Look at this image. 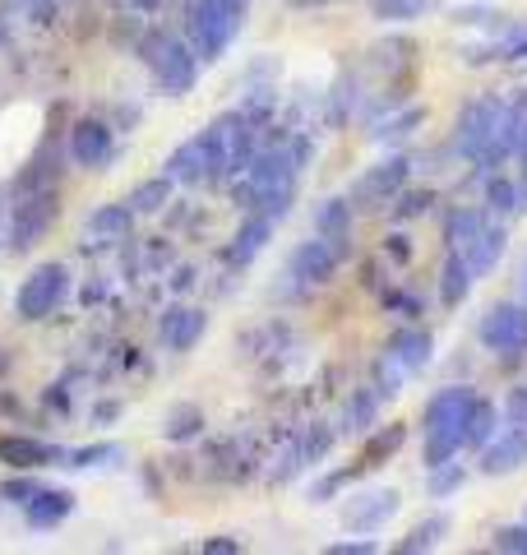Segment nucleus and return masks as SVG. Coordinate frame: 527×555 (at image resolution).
<instances>
[{
    "label": "nucleus",
    "mask_w": 527,
    "mask_h": 555,
    "mask_svg": "<svg viewBox=\"0 0 527 555\" xmlns=\"http://www.w3.org/2000/svg\"><path fill=\"white\" fill-rule=\"evenodd\" d=\"M490 551H509V555H527V518L523 524H504L490 532Z\"/></svg>",
    "instance_id": "42"
},
{
    "label": "nucleus",
    "mask_w": 527,
    "mask_h": 555,
    "mask_svg": "<svg viewBox=\"0 0 527 555\" xmlns=\"http://www.w3.org/2000/svg\"><path fill=\"white\" fill-rule=\"evenodd\" d=\"M421 126H426V107H416V102H402V107H394L384 120H375L371 134L380 139L384 149H398V144H408V139H412Z\"/></svg>",
    "instance_id": "26"
},
{
    "label": "nucleus",
    "mask_w": 527,
    "mask_h": 555,
    "mask_svg": "<svg viewBox=\"0 0 527 555\" xmlns=\"http://www.w3.org/2000/svg\"><path fill=\"white\" fill-rule=\"evenodd\" d=\"M69 514H75V491H65V486H42V491L24 505V518H28V528H33V532L61 528Z\"/></svg>",
    "instance_id": "17"
},
{
    "label": "nucleus",
    "mask_w": 527,
    "mask_h": 555,
    "mask_svg": "<svg viewBox=\"0 0 527 555\" xmlns=\"http://www.w3.org/2000/svg\"><path fill=\"white\" fill-rule=\"evenodd\" d=\"M486 222H490V214L481 204H453L445 214V232H439V241H445V250H467Z\"/></svg>",
    "instance_id": "24"
},
{
    "label": "nucleus",
    "mask_w": 527,
    "mask_h": 555,
    "mask_svg": "<svg viewBox=\"0 0 527 555\" xmlns=\"http://www.w3.org/2000/svg\"><path fill=\"white\" fill-rule=\"evenodd\" d=\"M504 246H509V228H504V218H490L486 228L477 232V241H472V246L463 250V255H467V264H472V273H477V278H486L490 269L500 264Z\"/></svg>",
    "instance_id": "25"
},
{
    "label": "nucleus",
    "mask_w": 527,
    "mask_h": 555,
    "mask_svg": "<svg viewBox=\"0 0 527 555\" xmlns=\"http://www.w3.org/2000/svg\"><path fill=\"white\" fill-rule=\"evenodd\" d=\"M408 177H412V158L408 153H389V158H380L375 167H365L361 177L351 181L347 199L357 214H375V208H384L402 185H408Z\"/></svg>",
    "instance_id": "5"
},
{
    "label": "nucleus",
    "mask_w": 527,
    "mask_h": 555,
    "mask_svg": "<svg viewBox=\"0 0 527 555\" xmlns=\"http://www.w3.org/2000/svg\"><path fill=\"white\" fill-rule=\"evenodd\" d=\"M477 338L496 357H527V301H496L481 315Z\"/></svg>",
    "instance_id": "6"
},
{
    "label": "nucleus",
    "mask_w": 527,
    "mask_h": 555,
    "mask_svg": "<svg viewBox=\"0 0 527 555\" xmlns=\"http://www.w3.org/2000/svg\"><path fill=\"white\" fill-rule=\"evenodd\" d=\"M380 255H384V264H394V269H408L412 259H416V250H412V236L408 232H389L384 236V246H380Z\"/></svg>",
    "instance_id": "41"
},
{
    "label": "nucleus",
    "mask_w": 527,
    "mask_h": 555,
    "mask_svg": "<svg viewBox=\"0 0 527 555\" xmlns=\"http://www.w3.org/2000/svg\"><path fill=\"white\" fill-rule=\"evenodd\" d=\"M120 416V403L116 398H102V403H93V426H112Z\"/></svg>",
    "instance_id": "49"
},
{
    "label": "nucleus",
    "mask_w": 527,
    "mask_h": 555,
    "mask_svg": "<svg viewBox=\"0 0 527 555\" xmlns=\"http://www.w3.org/2000/svg\"><path fill=\"white\" fill-rule=\"evenodd\" d=\"M130 228H134V208H130V204H102V208H93V214H88L83 236H88V246H93V241L112 246V241H126Z\"/></svg>",
    "instance_id": "23"
},
{
    "label": "nucleus",
    "mask_w": 527,
    "mask_h": 555,
    "mask_svg": "<svg viewBox=\"0 0 527 555\" xmlns=\"http://www.w3.org/2000/svg\"><path fill=\"white\" fill-rule=\"evenodd\" d=\"M481 477H509V473H518V467H527V430H514V426H504L496 430L481 449Z\"/></svg>",
    "instance_id": "11"
},
{
    "label": "nucleus",
    "mask_w": 527,
    "mask_h": 555,
    "mask_svg": "<svg viewBox=\"0 0 527 555\" xmlns=\"http://www.w3.org/2000/svg\"><path fill=\"white\" fill-rule=\"evenodd\" d=\"M463 481H467V467H463L459 459H449V463L430 467V481H426V491H430L435 500H449L453 491H463Z\"/></svg>",
    "instance_id": "36"
},
{
    "label": "nucleus",
    "mask_w": 527,
    "mask_h": 555,
    "mask_svg": "<svg viewBox=\"0 0 527 555\" xmlns=\"http://www.w3.org/2000/svg\"><path fill=\"white\" fill-rule=\"evenodd\" d=\"M126 459V449L102 440V444H83V449H69L65 454V467H79V473H88V467H107V463H120Z\"/></svg>",
    "instance_id": "35"
},
{
    "label": "nucleus",
    "mask_w": 527,
    "mask_h": 555,
    "mask_svg": "<svg viewBox=\"0 0 527 555\" xmlns=\"http://www.w3.org/2000/svg\"><path fill=\"white\" fill-rule=\"evenodd\" d=\"M481 208L490 218H518L527 214V190L518 185V177H509V171H490L481 177Z\"/></svg>",
    "instance_id": "19"
},
{
    "label": "nucleus",
    "mask_w": 527,
    "mask_h": 555,
    "mask_svg": "<svg viewBox=\"0 0 527 555\" xmlns=\"http://www.w3.org/2000/svg\"><path fill=\"white\" fill-rule=\"evenodd\" d=\"M351 218H357V208L347 195H333L314 208V236H324L343 259H351Z\"/></svg>",
    "instance_id": "16"
},
{
    "label": "nucleus",
    "mask_w": 527,
    "mask_h": 555,
    "mask_svg": "<svg viewBox=\"0 0 527 555\" xmlns=\"http://www.w3.org/2000/svg\"><path fill=\"white\" fill-rule=\"evenodd\" d=\"M380 403L384 398L375 393V385H361V389H351V398L343 403V436H365L375 422H380Z\"/></svg>",
    "instance_id": "27"
},
{
    "label": "nucleus",
    "mask_w": 527,
    "mask_h": 555,
    "mask_svg": "<svg viewBox=\"0 0 527 555\" xmlns=\"http://www.w3.org/2000/svg\"><path fill=\"white\" fill-rule=\"evenodd\" d=\"M500 426L527 430V385H514V389L504 393V408H500Z\"/></svg>",
    "instance_id": "43"
},
{
    "label": "nucleus",
    "mask_w": 527,
    "mask_h": 555,
    "mask_svg": "<svg viewBox=\"0 0 527 555\" xmlns=\"http://www.w3.org/2000/svg\"><path fill=\"white\" fill-rule=\"evenodd\" d=\"M365 473V467L361 463H351V467H338V473H329V477H320V481H314L310 486V500H314V505H324V500H338L343 491H347V486L351 481H357Z\"/></svg>",
    "instance_id": "38"
},
{
    "label": "nucleus",
    "mask_w": 527,
    "mask_h": 555,
    "mask_svg": "<svg viewBox=\"0 0 527 555\" xmlns=\"http://www.w3.org/2000/svg\"><path fill=\"white\" fill-rule=\"evenodd\" d=\"M343 264L347 259L333 250L324 236H310V241H301V246L292 250L287 273L296 278V283H306V287H324V283H333V273H338Z\"/></svg>",
    "instance_id": "9"
},
{
    "label": "nucleus",
    "mask_w": 527,
    "mask_h": 555,
    "mask_svg": "<svg viewBox=\"0 0 527 555\" xmlns=\"http://www.w3.org/2000/svg\"><path fill=\"white\" fill-rule=\"evenodd\" d=\"M65 292H69V269L61 259H42V264L20 283V292H14V315L38 324L65 301Z\"/></svg>",
    "instance_id": "4"
},
{
    "label": "nucleus",
    "mask_w": 527,
    "mask_h": 555,
    "mask_svg": "<svg viewBox=\"0 0 527 555\" xmlns=\"http://www.w3.org/2000/svg\"><path fill=\"white\" fill-rule=\"evenodd\" d=\"M200 430H204V412H200L195 403H176V408L167 412V422H163V436H167L171 444L195 440Z\"/></svg>",
    "instance_id": "32"
},
{
    "label": "nucleus",
    "mask_w": 527,
    "mask_h": 555,
    "mask_svg": "<svg viewBox=\"0 0 527 555\" xmlns=\"http://www.w3.org/2000/svg\"><path fill=\"white\" fill-rule=\"evenodd\" d=\"M472 283H477V273H472L467 255L463 250H445V264H439V306L459 310L472 297Z\"/></svg>",
    "instance_id": "22"
},
{
    "label": "nucleus",
    "mask_w": 527,
    "mask_h": 555,
    "mask_svg": "<svg viewBox=\"0 0 527 555\" xmlns=\"http://www.w3.org/2000/svg\"><path fill=\"white\" fill-rule=\"evenodd\" d=\"M292 10H320V5H333V0H287Z\"/></svg>",
    "instance_id": "53"
},
{
    "label": "nucleus",
    "mask_w": 527,
    "mask_h": 555,
    "mask_svg": "<svg viewBox=\"0 0 527 555\" xmlns=\"http://www.w3.org/2000/svg\"><path fill=\"white\" fill-rule=\"evenodd\" d=\"M384 352H394L398 357V366L408 371V375H421L430 366V357H435V334L426 324H416V320H408L402 328H394L389 334V347Z\"/></svg>",
    "instance_id": "13"
},
{
    "label": "nucleus",
    "mask_w": 527,
    "mask_h": 555,
    "mask_svg": "<svg viewBox=\"0 0 527 555\" xmlns=\"http://www.w3.org/2000/svg\"><path fill=\"white\" fill-rule=\"evenodd\" d=\"M509 107H514L518 116H527V89H514V93H509Z\"/></svg>",
    "instance_id": "52"
},
{
    "label": "nucleus",
    "mask_w": 527,
    "mask_h": 555,
    "mask_svg": "<svg viewBox=\"0 0 527 555\" xmlns=\"http://www.w3.org/2000/svg\"><path fill=\"white\" fill-rule=\"evenodd\" d=\"M5 366H10V352H5V347H0V375H5Z\"/></svg>",
    "instance_id": "55"
},
{
    "label": "nucleus",
    "mask_w": 527,
    "mask_h": 555,
    "mask_svg": "<svg viewBox=\"0 0 527 555\" xmlns=\"http://www.w3.org/2000/svg\"><path fill=\"white\" fill-rule=\"evenodd\" d=\"M171 190H176V181L163 171V177H153V181H139V185L130 190L126 204L134 208V218H139V214H163V208L171 204Z\"/></svg>",
    "instance_id": "29"
},
{
    "label": "nucleus",
    "mask_w": 527,
    "mask_h": 555,
    "mask_svg": "<svg viewBox=\"0 0 527 555\" xmlns=\"http://www.w3.org/2000/svg\"><path fill=\"white\" fill-rule=\"evenodd\" d=\"M402 444H408V422H389V426H380V422H375L371 430H365L357 463L365 467V473H375V467L394 463V459L402 454Z\"/></svg>",
    "instance_id": "18"
},
{
    "label": "nucleus",
    "mask_w": 527,
    "mask_h": 555,
    "mask_svg": "<svg viewBox=\"0 0 527 555\" xmlns=\"http://www.w3.org/2000/svg\"><path fill=\"white\" fill-rule=\"evenodd\" d=\"M273 228H278V222H273L269 214H250V218H245L241 228H236L232 246H227V264L245 269V264H250V259H259V255H264V246H269Z\"/></svg>",
    "instance_id": "21"
},
{
    "label": "nucleus",
    "mask_w": 527,
    "mask_h": 555,
    "mask_svg": "<svg viewBox=\"0 0 527 555\" xmlns=\"http://www.w3.org/2000/svg\"><path fill=\"white\" fill-rule=\"evenodd\" d=\"M149 69H153V79L163 83V93L185 98L190 89H195V79H200V56L190 51V42H185V38H176V33H167V42L153 51Z\"/></svg>",
    "instance_id": "7"
},
{
    "label": "nucleus",
    "mask_w": 527,
    "mask_h": 555,
    "mask_svg": "<svg viewBox=\"0 0 527 555\" xmlns=\"http://www.w3.org/2000/svg\"><path fill=\"white\" fill-rule=\"evenodd\" d=\"M380 301H384V310H389V315H402V320L426 315V310H421V297H412V292H402V287H394V283L380 292Z\"/></svg>",
    "instance_id": "40"
},
{
    "label": "nucleus",
    "mask_w": 527,
    "mask_h": 555,
    "mask_svg": "<svg viewBox=\"0 0 527 555\" xmlns=\"http://www.w3.org/2000/svg\"><path fill=\"white\" fill-rule=\"evenodd\" d=\"M38 491H42V481H38V477H28V473H14V477L0 481V495H5L10 505H28V500L38 495Z\"/></svg>",
    "instance_id": "44"
},
{
    "label": "nucleus",
    "mask_w": 527,
    "mask_h": 555,
    "mask_svg": "<svg viewBox=\"0 0 527 555\" xmlns=\"http://www.w3.org/2000/svg\"><path fill=\"white\" fill-rule=\"evenodd\" d=\"M61 218V185H42V190H28L14 204V218H10V250H33L42 246L47 232L56 228Z\"/></svg>",
    "instance_id": "3"
},
{
    "label": "nucleus",
    "mask_w": 527,
    "mask_h": 555,
    "mask_svg": "<svg viewBox=\"0 0 527 555\" xmlns=\"http://www.w3.org/2000/svg\"><path fill=\"white\" fill-rule=\"evenodd\" d=\"M333 440H338V430L324 426V422H314L306 436H301V444H296V449H301V463H306V467H310V463H324L329 449H333Z\"/></svg>",
    "instance_id": "39"
},
{
    "label": "nucleus",
    "mask_w": 527,
    "mask_h": 555,
    "mask_svg": "<svg viewBox=\"0 0 527 555\" xmlns=\"http://www.w3.org/2000/svg\"><path fill=\"white\" fill-rule=\"evenodd\" d=\"M380 546L371 542V537H357V542H333L329 555H375Z\"/></svg>",
    "instance_id": "47"
},
{
    "label": "nucleus",
    "mask_w": 527,
    "mask_h": 555,
    "mask_svg": "<svg viewBox=\"0 0 527 555\" xmlns=\"http://www.w3.org/2000/svg\"><path fill=\"white\" fill-rule=\"evenodd\" d=\"M42 403H47V408H56V412H69V385H65V379H61V385H47Z\"/></svg>",
    "instance_id": "48"
},
{
    "label": "nucleus",
    "mask_w": 527,
    "mask_h": 555,
    "mask_svg": "<svg viewBox=\"0 0 527 555\" xmlns=\"http://www.w3.org/2000/svg\"><path fill=\"white\" fill-rule=\"evenodd\" d=\"M245 10H250V0H190L181 38L200 56V65H214L232 47V38L245 24Z\"/></svg>",
    "instance_id": "1"
},
{
    "label": "nucleus",
    "mask_w": 527,
    "mask_h": 555,
    "mask_svg": "<svg viewBox=\"0 0 527 555\" xmlns=\"http://www.w3.org/2000/svg\"><path fill=\"white\" fill-rule=\"evenodd\" d=\"M371 10L380 24H412L435 10V0H371Z\"/></svg>",
    "instance_id": "34"
},
{
    "label": "nucleus",
    "mask_w": 527,
    "mask_h": 555,
    "mask_svg": "<svg viewBox=\"0 0 527 555\" xmlns=\"http://www.w3.org/2000/svg\"><path fill=\"white\" fill-rule=\"evenodd\" d=\"M69 158L79 167H107L116 158V130L102 116H79L75 130H69Z\"/></svg>",
    "instance_id": "8"
},
{
    "label": "nucleus",
    "mask_w": 527,
    "mask_h": 555,
    "mask_svg": "<svg viewBox=\"0 0 527 555\" xmlns=\"http://www.w3.org/2000/svg\"><path fill=\"white\" fill-rule=\"evenodd\" d=\"M69 449L51 444V440H38V436H0V463L14 467V473H38V467H51V463H65Z\"/></svg>",
    "instance_id": "12"
},
{
    "label": "nucleus",
    "mask_w": 527,
    "mask_h": 555,
    "mask_svg": "<svg viewBox=\"0 0 527 555\" xmlns=\"http://www.w3.org/2000/svg\"><path fill=\"white\" fill-rule=\"evenodd\" d=\"M208 328V310L200 306H171L163 320H157V338H163L167 352H190Z\"/></svg>",
    "instance_id": "14"
},
{
    "label": "nucleus",
    "mask_w": 527,
    "mask_h": 555,
    "mask_svg": "<svg viewBox=\"0 0 527 555\" xmlns=\"http://www.w3.org/2000/svg\"><path fill=\"white\" fill-rule=\"evenodd\" d=\"M61 20V0H0V28L14 24L24 33H47Z\"/></svg>",
    "instance_id": "20"
},
{
    "label": "nucleus",
    "mask_w": 527,
    "mask_h": 555,
    "mask_svg": "<svg viewBox=\"0 0 527 555\" xmlns=\"http://www.w3.org/2000/svg\"><path fill=\"white\" fill-rule=\"evenodd\" d=\"M126 5H130L134 14H157V10L167 5V0H126Z\"/></svg>",
    "instance_id": "50"
},
{
    "label": "nucleus",
    "mask_w": 527,
    "mask_h": 555,
    "mask_svg": "<svg viewBox=\"0 0 527 555\" xmlns=\"http://www.w3.org/2000/svg\"><path fill=\"white\" fill-rule=\"evenodd\" d=\"M459 28H490V33H500L504 24H509V14L504 10H496V5H459L449 14Z\"/></svg>",
    "instance_id": "37"
},
{
    "label": "nucleus",
    "mask_w": 527,
    "mask_h": 555,
    "mask_svg": "<svg viewBox=\"0 0 527 555\" xmlns=\"http://www.w3.org/2000/svg\"><path fill=\"white\" fill-rule=\"evenodd\" d=\"M518 163H523V167H518V185H523V190H527V149H523V153H518Z\"/></svg>",
    "instance_id": "54"
},
{
    "label": "nucleus",
    "mask_w": 527,
    "mask_h": 555,
    "mask_svg": "<svg viewBox=\"0 0 527 555\" xmlns=\"http://www.w3.org/2000/svg\"><path fill=\"white\" fill-rule=\"evenodd\" d=\"M453 528V518L449 514H430V518H421V524L402 537V542L394 546L398 555H416V551H435L439 546V537H445Z\"/></svg>",
    "instance_id": "30"
},
{
    "label": "nucleus",
    "mask_w": 527,
    "mask_h": 555,
    "mask_svg": "<svg viewBox=\"0 0 527 555\" xmlns=\"http://www.w3.org/2000/svg\"><path fill=\"white\" fill-rule=\"evenodd\" d=\"M408 379H412V375L398 366V357H394V352H380V357H375V366H371V385H375V393H380V398H398Z\"/></svg>",
    "instance_id": "33"
},
{
    "label": "nucleus",
    "mask_w": 527,
    "mask_h": 555,
    "mask_svg": "<svg viewBox=\"0 0 527 555\" xmlns=\"http://www.w3.org/2000/svg\"><path fill=\"white\" fill-rule=\"evenodd\" d=\"M398 505H402V495L394 491V486H380V491H357V495H347V505H343V524L351 532H380L398 514Z\"/></svg>",
    "instance_id": "10"
},
{
    "label": "nucleus",
    "mask_w": 527,
    "mask_h": 555,
    "mask_svg": "<svg viewBox=\"0 0 527 555\" xmlns=\"http://www.w3.org/2000/svg\"><path fill=\"white\" fill-rule=\"evenodd\" d=\"M518 283H523V301H527V259H523V278H518Z\"/></svg>",
    "instance_id": "56"
},
{
    "label": "nucleus",
    "mask_w": 527,
    "mask_h": 555,
    "mask_svg": "<svg viewBox=\"0 0 527 555\" xmlns=\"http://www.w3.org/2000/svg\"><path fill=\"white\" fill-rule=\"evenodd\" d=\"M241 537H204L200 542V555H241Z\"/></svg>",
    "instance_id": "46"
},
{
    "label": "nucleus",
    "mask_w": 527,
    "mask_h": 555,
    "mask_svg": "<svg viewBox=\"0 0 527 555\" xmlns=\"http://www.w3.org/2000/svg\"><path fill=\"white\" fill-rule=\"evenodd\" d=\"M361 287L365 292H384V287H389V283H384V255L380 259H361Z\"/></svg>",
    "instance_id": "45"
},
{
    "label": "nucleus",
    "mask_w": 527,
    "mask_h": 555,
    "mask_svg": "<svg viewBox=\"0 0 527 555\" xmlns=\"http://www.w3.org/2000/svg\"><path fill=\"white\" fill-rule=\"evenodd\" d=\"M477 389L472 385H449L426 398V408H421V430H439V426H463L467 422V408Z\"/></svg>",
    "instance_id": "15"
},
{
    "label": "nucleus",
    "mask_w": 527,
    "mask_h": 555,
    "mask_svg": "<svg viewBox=\"0 0 527 555\" xmlns=\"http://www.w3.org/2000/svg\"><path fill=\"white\" fill-rule=\"evenodd\" d=\"M504 116H509V98L500 93H481V98H472L463 102V112L459 120H453V139H449V149L459 153V158H477V153L490 144V134H496L504 126Z\"/></svg>",
    "instance_id": "2"
},
{
    "label": "nucleus",
    "mask_w": 527,
    "mask_h": 555,
    "mask_svg": "<svg viewBox=\"0 0 527 555\" xmlns=\"http://www.w3.org/2000/svg\"><path fill=\"white\" fill-rule=\"evenodd\" d=\"M435 190L430 185H402L398 195L389 199V218L394 222H412V218H426L430 208H435Z\"/></svg>",
    "instance_id": "28"
},
{
    "label": "nucleus",
    "mask_w": 527,
    "mask_h": 555,
    "mask_svg": "<svg viewBox=\"0 0 527 555\" xmlns=\"http://www.w3.org/2000/svg\"><path fill=\"white\" fill-rule=\"evenodd\" d=\"M496 430H500V408L477 393L472 398V408H467V449H481Z\"/></svg>",
    "instance_id": "31"
},
{
    "label": "nucleus",
    "mask_w": 527,
    "mask_h": 555,
    "mask_svg": "<svg viewBox=\"0 0 527 555\" xmlns=\"http://www.w3.org/2000/svg\"><path fill=\"white\" fill-rule=\"evenodd\" d=\"M0 412H5V416H24V403L14 393H0Z\"/></svg>",
    "instance_id": "51"
}]
</instances>
